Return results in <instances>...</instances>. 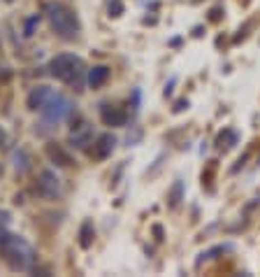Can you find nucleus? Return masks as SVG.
Instances as JSON below:
<instances>
[{"label": "nucleus", "mask_w": 260, "mask_h": 277, "mask_svg": "<svg viewBox=\"0 0 260 277\" xmlns=\"http://www.w3.org/2000/svg\"><path fill=\"white\" fill-rule=\"evenodd\" d=\"M184 107H188V103H186V101H179V103L175 105V112H181Z\"/></svg>", "instance_id": "19"}, {"label": "nucleus", "mask_w": 260, "mask_h": 277, "mask_svg": "<svg viewBox=\"0 0 260 277\" xmlns=\"http://www.w3.org/2000/svg\"><path fill=\"white\" fill-rule=\"evenodd\" d=\"M45 14L58 37L75 40L79 35V19H77V14L68 5H63V3H47Z\"/></svg>", "instance_id": "2"}, {"label": "nucleus", "mask_w": 260, "mask_h": 277, "mask_svg": "<svg viewBox=\"0 0 260 277\" xmlns=\"http://www.w3.org/2000/svg\"><path fill=\"white\" fill-rule=\"evenodd\" d=\"M100 116H102V121H105L107 126H123L125 119H128L123 110H119V107H110V105H102Z\"/></svg>", "instance_id": "6"}, {"label": "nucleus", "mask_w": 260, "mask_h": 277, "mask_svg": "<svg viewBox=\"0 0 260 277\" xmlns=\"http://www.w3.org/2000/svg\"><path fill=\"white\" fill-rule=\"evenodd\" d=\"M5 145V131H3V128H0V147Z\"/></svg>", "instance_id": "21"}, {"label": "nucleus", "mask_w": 260, "mask_h": 277, "mask_svg": "<svg viewBox=\"0 0 260 277\" xmlns=\"http://www.w3.org/2000/svg\"><path fill=\"white\" fill-rule=\"evenodd\" d=\"M181 198H184V184H181V180H177L175 184H172V189H170V196H167V205H170V210H177L179 207V203H181Z\"/></svg>", "instance_id": "12"}, {"label": "nucleus", "mask_w": 260, "mask_h": 277, "mask_svg": "<svg viewBox=\"0 0 260 277\" xmlns=\"http://www.w3.org/2000/svg\"><path fill=\"white\" fill-rule=\"evenodd\" d=\"M110 12H112V14H114V16H119L121 12H123V5H121L119 0H114V3H112V5H110Z\"/></svg>", "instance_id": "17"}, {"label": "nucleus", "mask_w": 260, "mask_h": 277, "mask_svg": "<svg viewBox=\"0 0 260 277\" xmlns=\"http://www.w3.org/2000/svg\"><path fill=\"white\" fill-rule=\"evenodd\" d=\"M114 145H116V137L110 135V133H105V135L98 137V142L93 145V149H91V154H93L95 159H107L114 151Z\"/></svg>", "instance_id": "5"}, {"label": "nucleus", "mask_w": 260, "mask_h": 277, "mask_svg": "<svg viewBox=\"0 0 260 277\" xmlns=\"http://www.w3.org/2000/svg\"><path fill=\"white\" fill-rule=\"evenodd\" d=\"M0 254L10 263L12 270H28L35 263V252L28 242L19 235L10 233H0Z\"/></svg>", "instance_id": "1"}, {"label": "nucleus", "mask_w": 260, "mask_h": 277, "mask_svg": "<svg viewBox=\"0 0 260 277\" xmlns=\"http://www.w3.org/2000/svg\"><path fill=\"white\" fill-rule=\"evenodd\" d=\"M110 80V68L107 66H93L89 70V86L91 89H100Z\"/></svg>", "instance_id": "9"}, {"label": "nucleus", "mask_w": 260, "mask_h": 277, "mask_svg": "<svg viewBox=\"0 0 260 277\" xmlns=\"http://www.w3.org/2000/svg\"><path fill=\"white\" fill-rule=\"evenodd\" d=\"M49 93H51V89H47V86H35L28 96V107L30 110H42V105L47 103Z\"/></svg>", "instance_id": "10"}, {"label": "nucleus", "mask_w": 260, "mask_h": 277, "mask_svg": "<svg viewBox=\"0 0 260 277\" xmlns=\"http://www.w3.org/2000/svg\"><path fill=\"white\" fill-rule=\"evenodd\" d=\"M37 187H40V191L45 193V196H56V193H58V177L51 170H42Z\"/></svg>", "instance_id": "7"}, {"label": "nucleus", "mask_w": 260, "mask_h": 277, "mask_svg": "<svg viewBox=\"0 0 260 277\" xmlns=\"http://www.w3.org/2000/svg\"><path fill=\"white\" fill-rule=\"evenodd\" d=\"M40 112L45 114L47 121H54V124H58V121H63L65 116L72 114V103L68 101L63 93H54V91H51L49 98H47V103L42 105Z\"/></svg>", "instance_id": "4"}, {"label": "nucleus", "mask_w": 260, "mask_h": 277, "mask_svg": "<svg viewBox=\"0 0 260 277\" xmlns=\"http://www.w3.org/2000/svg\"><path fill=\"white\" fill-rule=\"evenodd\" d=\"M93 238H95V228H93V222H84L79 228V245L84 249H89L93 245Z\"/></svg>", "instance_id": "11"}, {"label": "nucleus", "mask_w": 260, "mask_h": 277, "mask_svg": "<svg viewBox=\"0 0 260 277\" xmlns=\"http://www.w3.org/2000/svg\"><path fill=\"white\" fill-rule=\"evenodd\" d=\"M47 154H49V159L56 163V166H63V168L72 166V156H70V154H68V151H65L60 145H56V142L47 145Z\"/></svg>", "instance_id": "8"}, {"label": "nucleus", "mask_w": 260, "mask_h": 277, "mask_svg": "<svg viewBox=\"0 0 260 277\" xmlns=\"http://www.w3.org/2000/svg\"><path fill=\"white\" fill-rule=\"evenodd\" d=\"M49 75L60 80V82H65V84H72L79 89L81 80H84V61H81L79 56H72V54L56 56L49 63Z\"/></svg>", "instance_id": "3"}, {"label": "nucleus", "mask_w": 260, "mask_h": 277, "mask_svg": "<svg viewBox=\"0 0 260 277\" xmlns=\"http://www.w3.org/2000/svg\"><path fill=\"white\" fill-rule=\"evenodd\" d=\"M154 233H156V238H158V240H163V228H160V226H154Z\"/></svg>", "instance_id": "20"}, {"label": "nucleus", "mask_w": 260, "mask_h": 277, "mask_svg": "<svg viewBox=\"0 0 260 277\" xmlns=\"http://www.w3.org/2000/svg\"><path fill=\"white\" fill-rule=\"evenodd\" d=\"M14 168H16V170H19V172H26V170H28V163H26V151H16V154H14Z\"/></svg>", "instance_id": "14"}, {"label": "nucleus", "mask_w": 260, "mask_h": 277, "mask_svg": "<svg viewBox=\"0 0 260 277\" xmlns=\"http://www.w3.org/2000/svg\"><path fill=\"white\" fill-rule=\"evenodd\" d=\"M230 247H216V249H209V252H205L200 259H198V266H200L202 261H207V259H214V254H223V252H228Z\"/></svg>", "instance_id": "15"}, {"label": "nucleus", "mask_w": 260, "mask_h": 277, "mask_svg": "<svg viewBox=\"0 0 260 277\" xmlns=\"http://www.w3.org/2000/svg\"><path fill=\"white\" fill-rule=\"evenodd\" d=\"M237 142V133L235 131H230V128H225L223 133H221L219 137H216V147H219V149H230L232 145H235Z\"/></svg>", "instance_id": "13"}, {"label": "nucleus", "mask_w": 260, "mask_h": 277, "mask_svg": "<svg viewBox=\"0 0 260 277\" xmlns=\"http://www.w3.org/2000/svg\"><path fill=\"white\" fill-rule=\"evenodd\" d=\"M37 21H40V16H30V19L28 21H26V35H33V28H35V26H37Z\"/></svg>", "instance_id": "16"}, {"label": "nucleus", "mask_w": 260, "mask_h": 277, "mask_svg": "<svg viewBox=\"0 0 260 277\" xmlns=\"http://www.w3.org/2000/svg\"><path fill=\"white\" fill-rule=\"evenodd\" d=\"M0 175H3V168H0Z\"/></svg>", "instance_id": "22"}, {"label": "nucleus", "mask_w": 260, "mask_h": 277, "mask_svg": "<svg viewBox=\"0 0 260 277\" xmlns=\"http://www.w3.org/2000/svg\"><path fill=\"white\" fill-rule=\"evenodd\" d=\"M219 19H221V7H214L209 12V21H219Z\"/></svg>", "instance_id": "18"}]
</instances>
